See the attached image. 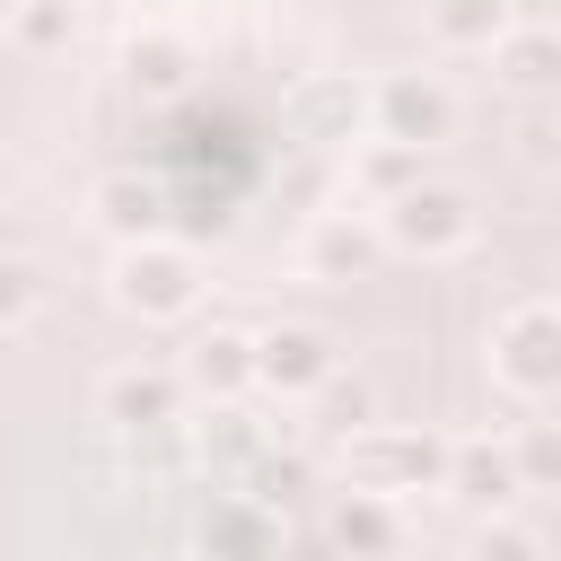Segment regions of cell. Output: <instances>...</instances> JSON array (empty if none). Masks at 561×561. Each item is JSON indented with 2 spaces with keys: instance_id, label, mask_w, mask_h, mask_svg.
<instances>
[{
  "instance_id": "1",
  "label": "cell",
  "mask_w": 561,
  "mask_h": 561,
  "mask_svg": "<svg viewBox=\"0 0 561 561\" xmlns=\"http://www.w3.org/2000/svg\"><path fill=\"white\" fill-rule=\"evenodd\" d=\"M105 289H114V307L140 316V324H184L210 280H202V254H193V245H175L167 228H149V237H114Z\"/></svg>"
},
{
  "instance_id": "2",
  "label": "cell",
  "mask_w": 561,
  "mask_h": 561,
  "mask_svg": "<svg viewBox=\"0 0 561 561\" xmlns=\"http://www.w3.org/2000/svg\"><path fill=\"white\" fill-rule=\"evenodd\" d=\"M333 465H342V482H359V491L412 500V491H438V473H447V438H430V430H394V421H359V430L333 438Z\"/></svg>"
},
{
  "instance_id": "3",
  "label": "cell",
  "mask_w": 561,
  "mask_h": 561,
  "mask_svg": "<svg viewBox=\"0 0 561 561\" xmlns=\"http://www.w3.org/2000/svg\"><path fill=\"white\" fill-rule=\"evenodd\" d=\"M473 228H482L473 202H465L456 184H430V175H412L403 193L377 202V237H386V254H412V263H447V254H465Z\"/></svg>"
},
{
  "instance_id": "4",
  "label": "cell",
  "mask_w": 561,
  "mask_h": 561,
  "mask_svg": "<svg viewBox=\"0 0 561 561\" xmlns=\"http://www.w3.org/2000/svg\"><path fill=\"white\" fill-rule=\"evenodd\" d=\"M491 386H508L517 403H543L561 386V307L552 298H508L491 316Z\"/></svg>"
},
{
  "instance_id": "5",
  "label": "cell",
  "mask_w": 561,
  "mask_h": 561,
  "mask_svg": "<svg viewBox=\"0 0 561 561\" xmlns=\"http://www.w3.org/2000/svg\"><path fill=\"white\" fill-rule=\"evenodd\" d=\"M368 131L412 140V149H438V140L456 131L447 79H438V70H386V79H368Z\"/></svg>"
},
{
  "instance_id": "6",
  "label": "cell",
  "mask_w": 561,
  "mask_h": 561,
  "mask_svg": "<svg viewBox=\"0 0 561 561\" xmlns=\"http://www.w3.org/2000/svg\"><path fill=\"white\" fill-rule=\"evenodd\" d=\"M96 412H105V430H123V438H158V430H175V412H184V377H175V368H158V359L105 368Z\"/></svg>"
},
{
  "instance_id": "7",
  "label": "cell",
  "mask_w": 561,
  "mask_h": 561,
  "mask_svg": "<svg viewBox=\"0 0 561 561\" xmlns=\"http://www.w3.org/2000/svg\"><path fill=\"white\" fill-rule=\"evenodd\" d=\"M377 254H386V237H377V219H359V210H316L307 237H298V272H307V280H368Z\"/></svg>"
},
{
  "instance_id": "8",
  "label": "cell",
  "mask_w": 561,
  "mask_h": 561,
  "mask_svg": "<svg viewBox=\"0 0 561 561\" xmlns=\"http://www.w3.org/2000/svg\"><path fill=\"white\" fill-rule=\"evenodd\" d=\"M175 377H184V394H202V403L254 394V333H245V324H202V333L184 342Z\"/></svg>"
},
{
  "instance_id": "9",
  "label": "cell",
  "mask_w": 561,
  "mask_h": 561,
  "mask_svg": "<svg viewBox=\"0 0 561 561\" xmlns=\"http://www.w3.org/2000/svg\"><path fill=\"white\" fill-rule=\"evenodd\" d=\"M333 368V342L316 324H263L254 333V386L280 394V403H307V386Z\"/></svg>"
},
{
  "instance_id": "10",
  "label": "cell",
  "mask_w": 561,
  "mask_h": 561,
  "mask_svg": "<svg viewBox=\"0 0 561 561\" xmlns=\"http://www.w3.org/2000/svg\"><path fill=\"white\" fill-rule=\"evenodd\" d=\"M438 491H447L456 508H473V517H491V508H517V500H526V482H517L508 447H491V438H465V447H447V473H438Z\"/></svg>"
},
{
  "instance_id": "11",
  "label": "cell",
  "mask_w": 561,
  "mask_h": 561,
  "mask_svg": "<svg viewBox=\"0 0 561 561\" xmlns=\"http://www.w3.org/2000/svg\"><path fill=\"white\" fill-rule=\"evenodd\" d=\"M298 140H316V149H351L359 131H368V79H342V70H324V79H307L298 88Z\"/></svg>"
},
{
  "instance_id": "12",
  "label": "cell",
  "mask_w": 561,
  "mask_h": 561,
  "mask_svg": "<svg viewBox=\"0 0 561 561\" xmlns=\"http://www.w3.org/2000/svg\"><path fill=\"white\" fill-rule=\"evenodd\" d=\"M324 543H333V552H394V543H403V500L342 482V500L324 508Z\"/></svg>"
},
{
  "instance_id": "13",
  "label": "cell",
  "mask_w": 561,
  "mask_h": 561,
  "mask_svg": "<svg viewBox=\"0 0 561 561\" xmlns=\"http://www.w3.org/2000/svg\"><path fill=\"white\" fill-rule=\"evenodd\" d=\"M491 70H500L508 88H526V96H543V88L561 79V35H552L543 18H526V9H517V18H508V35L491 44Z\"/></svg>"
},
{
  "instance_id": "14",
  "label": "cell",
  "mask_w": 561,
  "mask_h": 561,
  "mask_svg": "<svg viewBox=\"0 0 561 561\" xmlns=\"http://www.w3.org/2000/svg\"><path fill=\"white\" fill-rule=\"evenodd\" d=\"M517 9L526 0H430V44L438 53H491Z\"/></svg>"
},
{
  "instance_id": "15",
  "label": "cell",
  "mask_w": 561,
  "mask_h": 561,
  "mask_svg": "<svg viewBox=\"0 0 561 561\" xmlns=\"http://www.w3.org/2000/svg\"><path fill=\"white\" fill-rule=\"evenodd\" d=\"M421 158H430V149H412V140H386V131H359V140H351V193H368V202H386V193H403V184L421 175Z\"/></svg>"
},
{
  "instance_id": "16",
  "label": "cell",
  "mask_w": 561,
  "mask_h": 561,
  "mask_svg": "<svg viewBox=\"0 0 561 561\" xmlns=\"http://www.w3.org/2000/svg\"><path fill=\"white\" fill-rule=\"evenodd\" d=\"M88 202H96V228H105V237H149V228L167 219V193H158L149 175H105Z\"/></svg>"
},
{
  "instance_id": "17",
  "label": "cell",
  "mask_w": 561,
  "mask_h": 561,
  "mask_svg": "<svg viewBox=\"0 0 561 561\" xmlns=\"http://www.w3.org/2000/svg\"><path fill=\"white\" fill-rule=\"evenodd\" d=\"M9 35L26 53H70L79 44V0H9Z\"/></svg>"
},
{
  "instance_id": "18",
  "label": "cell",
  "mask_w": 561,
  "mask_h": 561,
  "mask_svg": "<svg viewBox=\"0 0 561 561\" xmlns=\"http://www.w3.org/2000/svg\"><path fill=\"white\" fill-rule=\"evenodd\" d=\"M307 403L324 412V430H333V438H342V430H359V421H377V394H368V377H342V359H333V368L307 386Z\"/></svg>"
},
{
  "instance_id": "19",
  "label": "cell",
  "mask_w": 561,
  "mask_h": 561,
  "mask_svg": "<svg viewBox=\"0 0 561 561\" xmlns=\"http://www.w3.org/2000/svg\"><path fill=\"white\" fill-rule=\"evenodd\" d=\"M508 465H517L526 491H552V482H561V430H552V421H526V430L508 438Z\"/></svg>"
},
{
  "instance_id": "20",
  "label": "cell",
  "mask_w": 561,
  "mask_h": 561,
  "mask_svg": "<svg viewBox=\"0 0 561 561\" xmlns=\"http://www.w3.org/2000/svg\"><path fill=\"white\" fill-rule=\"evenodd\" d=\"M473 552H482V561H535V552H543V535H535V526H517L508 508H491V517L473 526Z\"/></svg>"
},
{
  "instance_id": "21",
  "label": "cell",
  "mask_w": 561,
  "mask_h": 561,
  "mask_svg": "<svg viewBox=\"0 0 561 561\" xmlns=\"http://www.w3.org/2000/svg\"><path fill=\"white\" fill-rule=\"evenodd\" d=\"M35 307H44V280H35V263H26V254H0V333H18Z\"/></svg>"
},
{
  "instance_id": "22",
  "label": "cell",
  "mask_w": 561,
  "mask_h": 561,
  "mask_svg": "<svg viewBox=\"0 0 561 561\" xmlns=\"http://www.w3.org/2000/svg\"><path fill=\"white\" fill-rule=\"evenodd\" d=\"M131 79L140 88H175V53L167 44H131Z\"/></svg>"
},
{
  "instance_id": "23",
  "label": "cell",
  "mask_w": 561,
  "mask_h": 561,
  "mask_svg": "<svg viewBox=\"0 0 561 561\" xmlns=\"http://www.w3.org/2000/svg\"><path fill=\"white\" fill-rule=\"evenodd\" d=\"M0 193H9V158H0Z\"/></svg>"
},
{
  "instance_id": "24",
  "label": "cell",
  "mask_w": 561,
  "mask_h": 561,
  "mask_svg": "<svg viewBox=\"0 0 561 561\" xmlns=\"http://www.w3.org/2000/svg\"><path fill=\"white\" fill-rule=\"evenodd\" d=\"M0 18H9V0H0Z\"/></svg>"
}]
</instances>
